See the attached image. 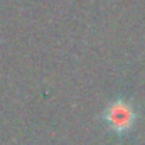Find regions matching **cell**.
<instances>
[{
	"instance_id": "obj_1",
	"label": "cell",
	"mask_w": 145,
	"mask_h": 145,
	"mask_svg": "<svg viewBox=\"0 0 145 145\" xmlns=\"http://www.w3.org/2000/svg\"><path fill=\"white\" fill-rule=\"evenodd\" d=\"M106 121L108 125L116 130V132H123V130H128L132 121H133V111L128 105L121 103V101H116L113 103L106 111Z\"/></svg>"
}]
</instances>
